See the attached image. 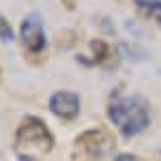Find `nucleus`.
I'll list each match as a JSON object with an SVG mask.
<instances>
[{
	"mask_svg": "<svg viewBox=\"0 0 161 161\" xmlns=\"http://www.w3.org/2000/svg\"><path fill=\"white\" fill-rule=\"evenodd\" d=\"M108 116L125 137L146 131L150 125L148 103L142 95H129L125 88H114L108 101Z\"/></svg>",
	"mask_w": 161,
	"mask_h": 161,
	"instance_id": "nucleus-1",
	"label": "nucleus"
},
{
	"mask_svg": "<svg viewBox=\"0 0 161 161\" xmlns=\"http://www.w3.org/2000/svg\"><path fill=\"white\" fill-rule=\"evenodd\" d=\"M114 161H137L136 155H131V153H123V155H116V159Z\"/></svg>",
	"mask_w": 161,
	"mask_h": 161,
	"instance_id": "nucleus-10",
	"label": "nucleus"
},
{
	"mask_svg": "<svg viewBox=\"0 0 161 161\" xmlns=\"http://www.w3.org/2000/svg\"><path fill=\"white\" fill-rule=\"evenodd\" d=\"M19 41L28 52H43L47 45V37H45V28H43V19L39 13H30L26 15L22 26H19Z\"/></svg>",
	"mask_w": 161,
	"mask_h": 161,
	"instance_id": "nucleus-4",
	"label": "nucleus"
},
{
	"mask_svg": "<svg viewBox=\"0 0 161 161\" xmlns=\"http://www.w3.org/2000/svg\"><path fill=\"white\" fill-rule=\"evenodd\" d=\"M133 2H136V7L144 15L153 17L161 26V0H133Z\"/></svg>",
	"mask_w": 161,
	"mask_h": 161,
	"instance_id": "nucleus-6",
	"label": "nucleus"
},
{
	"mask_svg": "<svg viewBox=\"0 0 161 161\" xmlns=\"http://www.w3.org/2000/svg\"><path fill=\"white\" fill-rule=\"evenodd\" d=\"M114 148V137L103 129H88L75 137L71 159L73 161H101Z\"/></svg>",
	"mask_w": 161,
	"mask_h": 161,
	"instance_id": "nucleus-3",
	"label": "nucleus"
},
{
	"mask_svg": "<svg viewBox=\"0 0 161 161\" xmlns=\"http://www.w3.org/2000/svg\"><path fill=\"white\" fill-rule=\"evenodd\" d=\"M90 50L95 52V60L97 62H103L108 58V52H110V45L103 43V41H92L90 43Z\"/></svg>",
	"mask_w": 161,
	"mask_h": 161,
	"instance_id": "nucleus-9",
	"label": "nucleus"
},
{
	"mask_svg": "<svg viewBox=\"0 0 161 161\" xmlns=\"http://www.w3.org/2000/svg\"><path fill=\"white\" fill-rule=\"evenodd\" d=\"M54 148V136L45 123L35 116H26L17 127V150L19 161H37V153H50Z\"/></svg>",
	"mask_w": 161,
	"mask_h": 161,
	"instance_id": "nucleus-2",
	"label": "nucleus"
},
{
	"mask_svg": "<svg viewBox=\"0 0 161 161\" xmlns=\"http://www.w3.org/2000/svg\"><path fill=\"white\" fill-rule=\"evenodd\" d=\"M50 110L62 120H73L80 114V97L71 90H56L50 97Z\"/></svg>",
	"mask_w": 161,
	"mask_h": 161,
	"instance_id": "nucleus-5",
	"label": "nucleus"
},
{
	"mask_svg": "<svg viewBox=\"0 0 161 161\" xmlns=\"http://www.w3.org/2000/svg\"><path fill=\"white\" fill-rule=\"evenodd\" d=\"M120 52H125L131 60H142V58H148V52L137 50V47H133L131 43H120Z\"/></svg>",
	"mask_w": 161,
	"mask_h": 161,
	"instance_id": "nucleus-8",
	"label": "nucleus"
},
{
	"mask_svg": "<svg viewBox=\"0 0 161 161\" xmlns=\"http://www.w3.org/2000/svg\"><path fill=\"white\" fill-rule=\"evenodd\" d=\"M0 41H4V43H13L15 41V32H13L11 24L2 15H0Z\"/></svg>",
	"mask_w": 161,
	"mask_h": 161,
	"instance_id": "nucleus-7",
	"label": "nucleus"
}]
</instances>
